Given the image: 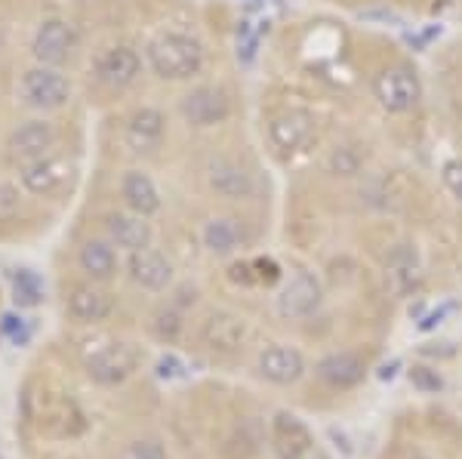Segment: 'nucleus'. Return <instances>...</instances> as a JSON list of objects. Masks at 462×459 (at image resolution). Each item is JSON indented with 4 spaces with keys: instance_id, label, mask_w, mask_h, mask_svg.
I'll use <instances>...</instances> for the list:
<instances>
[{
    "instance_id": "f257e3e1",
    "label": "nucleus",
    "mask_w": 462,
    "mask_h": 459,
    "mask_svg": "<svg viewBox=\"0 0 462 459\" xmlns=\"http://www.w3.org/2000/svg\"><path fill=\"white\" fill-rule=\"evenodd\" d=\"M145 59L161 80H189L204 69V47L189 34L167 32L148 43Z\"/></svg>"
},
{
    "instance_id": "f03ea898",
    "label": "nucleus",
    "mask_w": 462,
    "mask_h": 459,
    "mask_svg": "<svg viewBox=\"0 0 462 459\" xmlns=\"http://www.w3.org/2000/svg\"><path fill=\"white\" fill-rule=\"evenodd\" d=\"M19 99H22V106L50 115V111H59V108L69 106L71 80L65 78L59 69H50V65H34V69L22 71Z\"/></svg>"
},
{
    "instance_id": "7ed1b4c3",
    "label": "nucleus",
    "mask_w": 462,
    "mask_h": 459,
    "mask_svg": "<svg viewBox=\"0 0 462 459\" xmlns=\"http://www.w3.org/2000/svg\"><path fill=\"white\" fill-rule=\"evenodd\" d=\"M374 96L389 115H404V111H410L420 102L422 87L413 69H407V65H389V69H383L374 78Z\"/></svg>"
},
{
    "instance_id": "20e7f679",
    "label": "nucleus",
    "mask_w": 462,
    "mask_h": 459,
    "mask_svg": "<svg viewBox=\"0 0 462 459\" xmlns=\"http://www.w3.org/2000/svg\"><path fill=\"white\" fill-rule=\"evenodd\" d=\"M139 367V352L130 343H108L99 345L87 358V373L99 386H121L124 380H130L133 370Z\"/></svg>"
},
{
    "instance_id": "39448f33",
    "label": "nucleus",
    "mask_w": 462,
    "mask_h": 459,
    "mask_svg": "<svg viewBox=\"0 0 462 459\" xmlns=\"http://www.w3.org/2000/svg\"><path fill=\"white\" fill-rule=\"evenodd\" d=\"M19 182L28 195L53 197L71 182V164L69 158H59V154H43V158L25 161L19 167Z\"/></svg>"
},
{
    "instance_id": "423d86ee",
    "label": "nucleus",
    "mask_w": 462,
    "mask_h": 459,
    "mask_svg": "<svg viewBox=\"0 0 462 459\" xmlns=\"http://www.w3.org/2000/svg\"><path fill=\"white\" fill-rule=\"evenodd\" d=\"M74 47H78V32L65 19H43L32 37V56L37 65H50V69L69 62Z\"/></svg>"
},
{
    "instance_id": "0eeeda50",
    "label": "nucleus",
    "mask_w": 462,
    "mask_h": 459,
    "mask_svg": "<svg viewBox=\"0 0 462 459\" xmlns=\"http://www.w3.org/2000/svg\"><path fill=\"white\" fill-rule=\"evenodd\" d=\"M59 142V127L47 117H34V121L19 124L16 130L6 139V148H10L13 158H19L22 164L25 161H37L43 154H53V148Z\"/></svg>"
},
{
    "instance_id": "6e6552de",
    "label": "nucleus",
    "mask_w": 462,
    "mask_h": 459,
    "mask_svg": "<svg viewBox=\"0 0 462 459\" xmlns=\"http://www.w3.org/2000/svg\"><path fill=\"white\" fill-rule=\"evenodd\" d=\"M93 74L108 90H124L136 84V78L143 74V56L130 47H111L93 62Z\"/></svg>"
},
{
    "instance_id": "1a4fd4ad",
    "label": "nucleus",
    "mask_w": 462,
    "mask_h": 459,
    "mask_svg": "<svg viewBox=\"0 0 462 459\" xmlns=\"http://www.w3.org/2000/svg\"><path fill=\"white\" fill-rule=\"evenodd\" d=\"M315 136V117L305 108H284L268 121V139L281 151H300Z\"/></svg>"
},
{
    "instance_id": "9d476101",
    "label": "nucleus",
    "mask_w": 462,
    "mask_h": 459,
    "mask_svg": "<svg viewBox=\"0 0 462 459\" xmlns=\"http://www.w3.org/2000/svg\"><path fill=\"white\" fill-rule=\"evenodd\" d=\"M182 117L191 127H216L231 117V99L216 87H198L182 99Z\"/></svg>"
},
{
    "instance_id": "9b49d317",
    "label": "nucleus",
    "mask_w": 462,
    "mask_h": 459,
    "mask_svg": "<svg viewBox=\"0 0 462 459\" xmlns=\"http://www.w3.org/2000/svg\"><path fill=\"white\" fill-rule=\"evenodd\" d=\"M324 299V287L320 280L305 269H296L293 278L287 280V287L278 296V312L284 317H305L311 315Z\"/></svg>"
},
{
    "instance_id": "f8f14e48",
    "label": "nucleus",
    "mask_w": 462,
    "mask_h": 459,
    "mask_svg": "<svg viewBox=\"0 0 462 459\" xmlns=\"http://www.w3.org/2000/svg\"><path fill=\"white\" fill-rule=\"evenodd\" d=\"M207 182L219 197H228V201H247V197L256 195V179L247 167H241L237 161L228 158H216L207 167Z\"/></svg>"
},
{
    "instance_id": "ddd939ff",
    "label": "nucleus",
    "mask_w": 462,
    "mask_h": 459,
    "mask_svg": "<svg viewBox=\"0 0 462 459\" xmlns=\"http://www.w3.org/2000/svg\"><path fill=\"white\" fill-rule=\"evenodd\" d=\"M163 136H167V117H163L158 108L133 111L124 124V142L136 154H148V151H154V148H161Z\"/></svg>"
},
{
    "instance_id": "4468645a",
    "label": "nucleus",
    "mask_w": 462,
    "mask_h": 459,
    "mask_svg": "<svg viewBox=\"0 0 462 459\" xmlns=\"http://www.w3.org/2000/svg\"><path fill=\"white\" fill-rule=\"evenodd\" d=\"M126 269H130L133 284L143 287V290H148V293H161V290H167V287L173 284V262H170L163 253H158V250H152V247L130 253Z\"/></svg>"
},
{
    "instance_id": "2eb2a0df",
    "label": "nucleus",
    "mask_w": 462,
    "mask_h": 459,
    "mask_svg": "<svg viewBox=\"0 0 462 459\" xmlns=\"http://www.w3.org/2000/svg\"><path fill=\"white\" fill-rule=\"evenodd\" d=\"M247 321H244L241 315L235 312H213L210 317L204 321V327H200V343L207 345V349L213 352H237L244 345V339H247Z\"/></svg>"
},
{
    "instance_id": "dca6fc26",
    "label": "nucleus",
    "mask_w": 462,
    "mask_h": 459,
    "mask_svg": "<svg viewBox=\"0 0 462 459\" xmlns=\"http://www.w3.org/2000/svg\"><path fill=\"white\" fill-rule=\"evenodd\" d=\"M272 450L278 459H305L311 450V432L293 413H274L272 419Z\"/></svg>"
},
{
    "instance_id": "f3484780",
    "label": "nucleus",
    "mask_w": 462,
    "mask_h": 459,
    "mask_svg": "<svg viewBox=\"0 0 462 459\" xmlns=\"http://www.w3.org/2000/svg\"><path fill=\"white\" fill-rule=\"evenodd\" d=\"M259 373H263L268 382H274V386H293L305 373V358L293 345H268V349L259 354Z\"/></svg>"
},
{
    "instance_id": "a211bd4d",
    "label": "nucleus",
    "mask_w": 462,
    "mask_h": 459,
    "mask_svg": "<svg viewBox=\"0 0 462 459\" xmlns=\"http://www.w3.org/2000/svg\"><path fill=\"white\" fill-rule=\"evenodd\" d=\"M65 308L78 324H102L115 312V299L96 284H78L65 296Z\"/></svg>"
},
{
    "instance_id": "6ab92c4d",
    "label": "nucleus",
    "mask_w": 462,
    "mask_h": 459,
    "mask_svg": "<svg viewBox=\"0 0 462 459\" xmlns=\"http://www.w3.org/2000/svg\"><path fill=\"white\" fill-rule=\"evenodd\" d=\"M106 234L115 247L126 250V253H136V250H145L152 243V225L145 222V216H136V213H108L106 216Z\"/></svg>"
},
{
    "instance_id": "aec40b11",
    "label": "nucleus",
    "mask_w": 462,
    "mask_h": 459,
    "mask_svg": "<svg viewBox=\"0 0 462 459\" xmlns=\"http://www.w3.org/2000/svg\"><path fill=\"white\" fill-rule=\"evenodd\" d=\"M121 197L126 204V210L136 213V216H154L161 210V191L154 179L143 170H130L121 179Z\"/></svg>"
},
{
    "instance_id": "412c9836",
    "label": "nucleus",
    "mask_w": 462,
    "mask_h": 459,
    "mask_svg": "<svg viewBox=\"0 0 462 459\" xmlns=\"http://www.w3.org/2000/svg\"><path fill=\"white\" fill-rule=\"evenodd\" d=\"M364 373H367V364H364V358H357L355 352H333L318 364L320 382H327V386L337 391L355 389L357 382L364 380Z\"/></svg>"
},
{
    "instance_id": "4be33fe9",
    "label": "nucleus",
    "mask_w": 462,
    "mask_h": 459,
    "mask_svg": "<svg viewBox=\"0 0 462 459\" xmlns=\"http://www.w3.org/2000/svg\"><path fill=\"white\" fill-rule=\"evenodd\" d=\"M78 265L80 271L93 280V284H106L117 275V250L111 241H99V238H89L80 243L78 250Z\"/></svg>"
},
{
    "instance_id": "5701e85b",
    "label": "nucleus",
    "mask_w": 462,
    "mask_h": 459,
    "mask_svg": "<svg viewBox=\"0 0 462 459\" xmlns=\"http://www.w3.org/2000/svg\"><path fill=\"white\" fill-rule=\"evenodd\" d=\"M200 241L204 247L210 250L213 256H231L247 243V228H244L241 219H231V216H219L210 219L200 232Z\"/></svg>"
},
{
    "instance_id": "b1692460",
    "label": "nucleus",
    "mask_w": 462,
    "mask_h": 459,
    "mask_svg": "<svg viewBox=\"0 0 462 459\" xmlns=\"http://www.w3.org/2000/svg\"><path fill=\"white\" fill-rule=\"evenodd\" d=\"M385 280H389L394 293H407L420 280V259H416L413 247L401 243V247L392 250L389 262H385Z\"/></svg>"
},
{
    "instance_id": "393cba45",
    "label": "nucleus",
    "mask_w": 462,
    "mask_h": 459,
    "mask_svg": "<svg viewBox=\"0 0 462 459\" xmlns=\"http://www.w3.org/2000/svg\"><path fill=\"white\" fill-rule=\"evenodd\" d=\"M117 459H170L161 441L154 438H136L117 454Z\"/></svg>"
},
{
    "instance_id": "a878e982",
    "label": "nucleus",
    "mask_w": 462,
    "mask_h": 459,
    "mask_svg": "<svg viewBox=\"0 0 462 459\" xmlns=\"http://www.w3.org/2000/svg\"><path fill=\"white\" fill-rule=\"evenodd\" d=\"M182 315L176 308H163V312L154 315V333H158L161 343H176L179 333H182Z\"/></svg>"
},
{
    "instance_id": "bb28decb",
    "label": "nucleus",
    "mask_w": 462,
    "mask_h": 459,
    "mask_svg": "<svg viewBox=\"0 0 462 459\" xmlns=\"http://www.w3.org/2000/svg\"><path fill=\"white\" fill-rule=\"evenodd\" d=\"M16 302L19 306H37L41 302V280L32 271H19L16 275Z\"/></svg>"
},
{
    "instance_id": "cd10ccee",
    "label": "nucleus",
    "mask_w": 462,
    "mask_h": 459,
    "mask_svg": "<svg viewBox=\"0 0 462 459\" xmlns=\"http://www.w3.org/2000/svg\"><path fill=\"white\" fill-rule=\"evenodd\" d=\"M259 53V34L250 28V22H241L237 25V59L241 62H253Z\"/></svg>"
},
{
    "instance_id": "c85d7f7f",
    "label": "nucleus",
    "mask_w": 462,
    "mask_h": 459,
    "mask_svg": "<svg viewBox=\"0 0 462 459\" xmlns=\"http://www.w3.org/2000/svg\"><path fill=\"white\" fill-rule=\"evenodd\" d=\"M357 154L352 151V148H337L333 151V158H330V170L333 173H339V176H355L357 173Z\"/></svg>"
},
{
    "instance_id": "c756f323",
    "label": "nucleus",
    "mask_w": 462,
    "mask_h": 459,
    "mask_svg": "<svg viewBox=\"0 0 462 459\" xmlns=\"http://www.w3.org/2000/svg\"><path fill=\"white\" fill-rule=\"evenodd\" d=\"M441 179L447 185V191H450L457 201H462V161H447L441 170Z\"/></svg>"
},
{
    "instance_id": "7c9ffc66",
    "label": "nucleus",
    "mask_w": 462,
    "mask_h": 459,
    "mask_svg": "<svg viewBox=\"0 0 462 459\" xmlns=\"http://www.w3.org/2000/svg\"><path fill=\"white\" fill-rule=\"evenodd\" d=\"M253 271H256V284H274L281 278L278 265L272 259H253Z\"/></svg>"
},
{
    "instance_id": "2f4dec72",
    "label": "nucleus",
    "mask_w": 462,
    "mask_h": 459,
    "mask_svg": "<svg viewBox=\"0 0 462 459\" xmlns=\"http://www.w3.org/2000/svg\"><path fill=\"white\" fill-rule=\"evenodd\" d=\"M228 278L235 280V284H244V287L256 284V271H253V262H237V265H231V269H228Z\"/></svg>"
}]
</instances>
